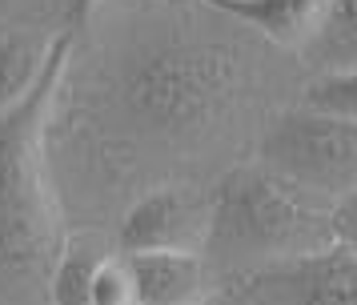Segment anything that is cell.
Masks as SVG:
<instances>
[{"mask_svg":"<svg viewBox=\"0 0 357 305\" xmlns=\"http://www.w3.org/2000/svg\"><path fill=\"white\" fill-rule=\"evenodd\" d=\"M301 52L317 68V77L357 68V0H329L321 24Z\"/></svg>","mask_w":357,"mask_h":305,"instance_id":"9","label":"cell"},{"mask_svg":"<svg viewBox=\"0 0 357 305\" xmlns=\"http://www.w3.org/2000/svg\"><path fill=\"white\" fill-rule=\"evenodd\" d=\"M49 45L29 29H8L0 36V112L17 109L36 89L45 61H49Z\"/></svg>","mask_w":357,"mask_h":305,"instance_id":"10","label":"cell"},{"mask_svg":"<svg viewBox=\"0 0 357 305\" xmlns=\"http://www.w3.org/2000/svg\"><path fill=\"white\" fill-rule=\"evenodd\" d=\"M217 8L233 13L249 29L265 32L269 40L285 48H305V40L317 32L329 0H209Z\"/></svg>","mask_w":357,"mask_h":305,"instance_id":"7","label":"cell"},{"mask_svg":"<svg viewBox=\"0 0 357 305\" xmlns=\"http://www.w3.org/2000/svg\"><path fill=\"white\" fill-rule=\"evenodd\" d=\"M209 205L185 189H157L141 197L121 221V249L132 253H201Z\"/></svg>","mask_w":357,"mask_h":305,"instance_id":"5","label":"cell"},{"mask_svg":"<svg viewBox=\"0 0 357 305\" xmlns=\"http://www.w3.org/2000/svg\"><path fill=\"white\" fill-rule=\"evenodd\" d=\"M293 305H357V257L329 249L297 261L285 277Z\"/></svg>","mask_w":357,"mask_h":305,"instance_id":"8","label":"cell"},{"mask_svg":"<svg viewBox=\"0 0 357 305\" xmlns=\"http://www.w3.org/2000/svg\"><path fill=\"white\" fill-rule=\"evenodd\" d=\"M301 109H313V112H325V117L357 125V68L325 73V77L309 80L305 93H301Z\"/></svg>","mask_w":357,"mask_h":305,"instance_id":"12","label":"cell"},{"mask_svg":"<svg viewBox=\"0 0 357 305\" xmlns=\"http://www.w3.org/2000/svg\"><path fill=\"white\" fill-rule=\"evenodd\" d=\"M68 61V36L49 45L45 73L17 109L0 112V305H40L61 225L45 181V112Z\"/></svg>","mask_w":357,"mask_h":305,"instance_id":"1","label":"cell"},{"mask_svg":"<svg viewBox=\"0 0 357 305\" xmlns=\"http://www.w3.org/2000/svg\"><path fill=\"white\" fill-rule=\"evenodd\" d=\"M105 261V253H97L89 241L73 237L61 245V253L52 261L49 289L45 302L49 305H89V289H93V273Z\"/></svg>","mask_w":357,"mask_h":305,"instance_id":"11","label":"cell"},{"mask_svg":"<svg viewBox=\"0 0 357 305\" xmlns=\"http://www.w3.org/2000/svg\"><path fill=\"white\" fill-rule=\"evenodd\" d=\"M329 233H333V249L357 257V189L345 193L333 213H329Z\"/></svg>","mask_w":357,"mask_h":305,"instance_id":"14","label":"cell"},{"mask_svg":"<svg viewBox=\"0 0 357 305\" xmlns=\"http://www.w3.org/2000/svg\"><path fill=\"white\" fill-rule=\"evenodd\" d=\"M205 245L221 257H321L333 249L329 217L313 213L261 169H233L209 197Z\"/></svg>","mask_w":357,"mask_h":305,"instance_id":"2","label":"cell"},{"mask_svg":"<svg viewBox=\"0 0 357 305\" xmlns=\"http://www.w3.org/2000/svg\"><path fill=\"white\" fill-rule=\"evenodd\" d=\"M89 305H137L132 297V277L125 269V257H105L93 273Z\"/></svg>","mask_w":357,"mask_h":305,"instance_id":"13","label":"cell"},{"mask_svg":"<svg viewBox=\"0 0 357 305\" xmlns=\"http://www.w3.org/2000/svg\"><path fill=\"white\" fill-rule=\"evenodd\" d=\"M4 32H8V24H0V36H4Z\"/></svg>","mask_w":357,"mask_h":305,"instance_id":"16","label":"cell"},{"mask_svg":"<svg viewBox=\"0 0 357 305\" xmlns=\"http://www.w3.org/2000/svg\"><path fill=\"white\" fill-rule=\"evenodd\" d=\"M261 173L297 197H333L337 205L345 193L357 189V125L325 117L313 109L277 112L261 137Z\"/></svg>","mask_w":357,"mask_h":305,"instance_id":"4","label":"cell"},{"mask_svg":"<svg viewBox=\"0 0 357 305\" xmlns=\"http://www.w3.org/2000/svg\"><path fill=\"white\" fill-rule=\"evenodd\" d=\"M137 305H205L213 269L201 253H132L125 257Z\"/></svg>","mask_w":357,"mask_h":305,"instance_id":"6","label":"cell"},{"mask_svg":"<svg viewBox=\"0 0 357 305\" xmlns=\"http://www.w3.org/2000/svg\"><path fill=\"white\" fill-rule=\"evenodd\" d=\"M241 89V57L229 45H161L125 73V105L157 133L209 125Z\"/></svg>","mask_w":357,"mask_h":305,"instance_id":"3","label":"cell"},{"mask_svg":"<svg viewBox=\"0 0 357 305\" xmlns=\"http://www.w3.org/2000/svg\"><path fill=\"white\" fill-rule=\"evenodd\" d=\"M97 4H100V0H68V16L81 24V20H89V13H93Z\"/></svg>","mask_w":357,"mask_h":305,"instance_id":"15","label":"cell"}]
</instances>
